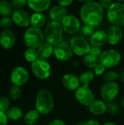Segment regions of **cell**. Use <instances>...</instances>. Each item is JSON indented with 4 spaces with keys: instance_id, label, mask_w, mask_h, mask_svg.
<instances>
[{
    "instance_id": "6da1fadb",
    "label": "cell",
    "mask_w": 124,
    "mask_h": 125,
    "mask_svg": "<svg viewBox=\"0 0 124 125\" xmlns=\"http://www.w3.org/2000/svg\"><path fill=\"white\" fill-rule=\"evenodd\" d=\"M80 15L84 24L96 27L103 21L105 10L97 1H87L81 7Z\"/></svg>"
},
{
    "instance_id": "7a4b0ae2",
    "label": "cell",
    "mask_w": 124,
    "mask_h": 125,
    "mask_svg": "<svg viewBox=\"0 0 124 125\" xmlns=\"http://www.w3.org/2000/svg\"><path fill=\"white\" fill-rule=\"evenodd\" d=\"M54 100L52 94L47 89H41L37 94L35 100L36 110L42 115L50 114L54 108Z\"/></svg>"
},
{
    "instance_id": "3957f363",
    "label": "cell",
    "mask_w": 124,
    "mask_h": 125,
    "mask_svg": "<svg viewBox=\"0 0 124 125\" xmlns=\"http://www.w3.org/2000/svg\"><path fill=\"white\" fill-rule=\"evenodd\" d=\"M45 34L41 29L29 27L24 33L23 41L25 45L30 48L37 49L45 42Z\"/></svg>"
},
{
    "instance_id": "277c9868",
    "label": "cell",
    "mask_w": 124,
    "mask_h": 125,
    "mask_svg": "<svg viewBox=\"0 0 124 125\" xmlns=\"http://www.w3.org/2000/svg\"><path fill=\"white\" fill-rule=\"evenodd\" d=\"M64 29L61 23L51 21L46 26L44 34L46 42L55 46L62 41Z\"/></svg>"
},
{
    "instance_id": "5b68a950",
    "label": "cell",
    "mask_w": 124,
    "mask_h": 125,
    "mask_svg": "<svg viewBox=\"0 0 124 125\" xmlns=\"http://www.w3.org/2000/svg\"><path fill=\"white\" fill-rule=\"evenodd\" d=\"M107 18L112 25L120 27L124 26V3L113 2L106 12Z\"/></svg>"
},
{
    "instance_id": "8992f818",
    "label": "cell",
    "mask_w": 124,
    "mask_h": 125,
    "mask_svg": "<svg viewBox=\"0 0 124 125\" xmlns=\"http://www.w3.org/2000/svg\"><path fill=\"white\" fill-rule=\"evenodd\" d=\"M31 69L34 76L41 80L48 78L51 75V66L47 59L38 58L31 63Z\"/></svg>"
},
{
    "instance_id": "52a82bcc",
    "label": "cell",
    "mask_w": 124,
    "mask_h": 125,
    "mask_svg": "<svg viewBox=\"0 0 124 125\" xmlns=\"http://www.w3.org/2000/svg\"><path fill=\"white\" fill-rule=\"evenodd\" d=\"M73 53L78 56H85L90 52L91 45L88 41L81 36H74L70 40L69 43Z\"/></svg>"
},
{
    "instance_id": "ba28073f",
    "label": "cell",
    "mask_w": 124,
    "mask_h": 125,
    "mask_svg": "<svg viewBox=\"0 0 124 125\" xmlns=\"http://www.w3.org/2000/svg\"><path fill=\"white\" fill-rule=\"evenodd\" d=\"M121 60V53L115 49H108L102 52L99 56V62L106 68L116 67Z\"/></svg>"
},
{
    "instance_id": "9c48e42d",
    "label": "cell",
    "mask_w": 124,
    "mask_h": 125,
    "mask_svg": "<svg viewBox=\"0 0 124 125\" xmlns=\"http://www.w3.org/2000/svg\"><path fill=\"white\" fill-rule=\"evenodd\" d=\"M119 93V86L116 82H105L101 87L100 94L105 103L114 101Z\"/></svg>"
},
{
    "instance_id": "30bf717a",
    "label": "cell",
    "mask_w": 124,
    "mask_h": 125,
    "mask_svg": "<svg viewBox=\"0 0 124 125\" xmlns=\"http://www.w3.org/2000/svg\"><path fill=\"white\" fill-rule=\"evenodd\" d=\"M61 23L64 31L69 34H75L79 32L82 27L80 20L74 15H67Z\"/></svg>"
},
{
    "instance_id": "8fae6325",
    "label": "cell",
    "mask_w": 124,
    "mask_h": 125,
    "mask_svg": "<svg viewBox=\"0 0 124 125\" xmlns=\"http://www.w3.org/2000/svg\"><path fill=\"white\" fill-rule=\"evenodd\" d=\"M73 54L70 45L64 41H61L54 46L53 55L59 61H68L72 57Z\"/></svg>"
},
{
    "instance_id": "7c38bea8",
    "label": "cell",
    "mask_w": 124,
    "mask_h": 125,
    "mask_svg": "<svg viewBox=\"0 0 124 125\" xmlns=\"http://www.w3.org/2000/svg\"><path fill=\"white\" fill-rule=\"evenodd\" d=\"M75 98L79 103L85 106H89L95 100L92 90L88 86H80L75 93Z\"/></svg>"
},
{
    "instance_id": "4fadbf2b",
    "label": "cell",
    "mask_w": 124,
    "mask_h": 125,
    "mask_svg": "<svg viewBox=\"0 0 124 125\" xmlns=\"http://www.w3.org/2000/svg\"><path fill=\"white\" fill-rule=\"evenodd\" d=\"M29 78V74L28 70L21 66L14 68L10 75V79L14 86H22L27 83Z\"/></svg>"
},
{
    "instance_id": "5bb4252c",
    "label": "cell",
    "mask_w": 124,
    "mask_h": 125,
    "mask_svg": "<svg viewBox=\"0 0 124 125\" xmlns=\"http://www.w3.org/2000/svg\"><path fill=\"white\" fill-rule=\"evenodd\" d=\"M11 18L13 23L20 27H26L30 24L31 16L27 11L23 9L15 10Z\"/></svg>"
},
{
    "instance_id": "9a60e30c",
    "label": "cell",
    "mask_w": 124,
    "mask_h": 125,
    "mask_svg": "<svg viewBox=\"0 0 124 125\" xmlns=\"http://www.w3.org/2000/svg\"><path fill=\"white\" fill-rule=\"evenodd\" d=\"M107 42L112 45L118 44L124 37V31L121 27L112 25L107 31Z\"/></svg>"
},
{
    "instance_id": "2e32d148",
    "label": "cell",
    "mask_w": 124,
    "mask_h": 125,
    "mask_svg": "<svg viewBox=\"0 0 124 125\" xmlns=\"http://www.w3.org/2000/svg\"><path fill=\"white\" fill-rule=\"evenodd\" d=\"M16 42L15 33L10 30H3L0 34V45L4 49L12 48Z\"/></svg>"
},
{
    "instance_id": "e0dca14e",
    "label": "cell",
    "mask_w": 124,
    "mask_h": 125,
    "mask_svg": "<svg viewBox=\"0 0 124 125\" xmlns=\"http://www.w3.org/2000/svg\"><path fill=\"white\" fill-rule=\"evenodd\" d=\"M62 84L64 87L69 91H76L81 85L77 76L72 73H67L62 77Z\"/></svg>"
},
{
    "instance_id": "ac0fdd59",
    "label": "cell",
    "mask_w": 124,
    "mask_h": 125,
    "mask_svg": "<svg viewBox=\"0 0 124 125\" xmlns=\"http://www.w3.org/2000/svg\"><path fill=\"white\" fill-rule=\"evenodd\" d=\"M67 15V9L58 4L53 6L49 12V17L52 21L58 23H61Z\"/></svg>"
},
{
    "instance_id": "d6986e66",
    "label": "cell",
    "mask_w": 124,
    "mask_h": 125,
    "mask_svg": "<svg viewBox=\"0 0 124 125\" xmlns=\"http://www.w3.org/2000/svg\"><path fill=\"white\" fill-rule=\"evenodd\" d=\"M107 42V32L104 30H97L90 37V43L91 46L101 48Z\"/></svg>"
},
{
    "instance_id": "ffe728a7",
    "label": "cell",
    "mask_w": 124,
    "mask_h": 125,
    "mask_svg": "<svg viewBox=\"0 0 124 125\" xmlns=\"http://www.w3.org/2000/svg\"><path fill=\"white\" fill-rule=\"evenodd\" d=\"M89 111L95 116H100L107 111V104L102 100H94L88 106Z\"/></svg>"
},
{
    "instance_id": "44dd1931",
    "label": "cell",
    "mask_w": 124,
    "mask_h": 125,
    "mask_svg": "<svg viewBox=\"0 0 124 125\" xmlns=\"http://www.w3.org/2000/svg\"><path fill=\"white\" fill-rule=\"evenodd\" d=\"M28 6L34 11V12H42L47 10L50 4L51 1L50 0H39V1H34L29 0L27 2Z\"/></svg>"
},
{
    "instance_id": "7402d4cb",
    "label": "cell",
    "mask_w": 124,
    "mask_h": 125,
    "mask_svg": "<svg viewBox=\"0 0 124 125\" xmlns=\"http://www.w3.org/2000/svg\"><path fill=\"white\" fill-rule=\"evenodd\" d=\"M46 22V16L43 12H34L31 15L30 24L32 27L41 29Z\"/></svg>"
},
{
    "instance_id": "603a6c76",
    "label": "cell",
    "mask_w": 124,
    "mask_h": 125,
    "mask_svg": "<svg viewBox=\"0 0 124 125\" xmlns=\"http://www.w3.org/2000/svg\"><path fill=\"white\" fill-rule=\"evenodd\" d=\"M53 49H54L53 45L48 42H44L37 50L38 56L39 58L47 59L53 54Z\"/></svg>"
},
{
    "instance_id": "cb8c5ba5",
    "label": "cell",
    "mask_w": 124,
    "mask_h": 125,
    "mask_svg": "<svg viewBox=\"0 0 124 125\" xmlns=\"http://www.w3.org/2000/svg\"><path fill=\"white\" fill-rule=\"evenodd\" d=\"M39 115L40 114L36 109L30 110L25 114L23 117L24 122L27 125H35L39 119Z\"/></svg>"
},
{
    "instance_id": "d4e9b609",
    "label": "cell",
    "mask_w": 124,
    "mask_h": 125,
    "mask_svg": "<svg viewBox=\"0 0 124 125\" xmlns=\"http://www.w3.org/2000/svg\"><path fill=\"white\" fill-rule=\"evenodd\" d=\"M23 111L21 108L17 106H12L10 107L8 111L6 112V115L8 119L12 121H18L23 117Z\"/></svg>"
},
{
    "instance_id": "484cf974",
    "label": "cell",
    "mask_w": 124,
    "mask_h": 125,
    "mask_svg": "<svg viewBox=\"0 0 124 125\" xmlns=\"http://www.w3.org/2000/svg\"><path fill=\"white\" fill-rule=\"evenodd\" d=\"M94 75H95L94 73L91 70H88L82 73L79 77L80 85L84 86H88L94 80V77H95Z\"/></svg>"
},
{
    "instance_id": "4316f807",
    "label": "cell",
    "mask_w": 124,
    "mask_h": 125,
    "mask_svg": "<svg viewBox=\"0 0 124 125\" xmlns=\"http://www.w3.org/2000/svg\"><path fill=\"white\" fill-rule=\"evenodd\" d=\"M13 12V7L11 2L6 0L0 1V15H2V17L10 16L12 15Z\"/></svg>"
},
{
    "instance_id": "83f0119b",
    "label": "cell",
    "mask_w": 124,
    "mask_h": 125,
    "mask_svg": "<svg viewBox=\"0 0 124 125\" xmlns=\"http://www.w3.org/2000/svg\"><path fill=\"white\" fill-rule=\"evenodd\" d=\"M83 62L86 67L88 68H95L96 66L99 63V58L95 56L92 54L88 53V55L85 56L83 59Z\"/></svg>"
},
{
    "instance_id": "f1b7e54d",
    "label": "cell",
    "mask_w": 124,
    "mask_h": 125,
    "mask_svg": "<svg viewBox=\"0 0 124 125\" xmlns=\"http://www.w3.org/2000/svg\"><path fill=\"white\" fill-rule=\"evenodd\" d=\"M24 58L28 62H34L39 58L37 50L34 48H27L24 51Z\"/></svg>"
},
{
    "instance_id": "f546056e",
    "label": "cell",
    "mask_w": 124,
    "mask_h": 125,
    "mask_svg": "<svg viewBox=\"0 0 124 125\" xmlns=\"http://www.w3.org/2000/svg\"><path fill=\"white\" fill-rule=\"evenodd\" d=\"M94 28L95 27H94L92 26L84 24L81 27V29L80 30V36L84 37V38H86V37H91L93 35V34L95 32Z\"/></svg>"
},
{
    "instance_id": "4dcf8cb0",
    "label": "cell",
    "mask_w": 124,
    "mask_h": 125,
    "mask_svg": "<svg viewBox=\"0 0 124 125\" xmlns=\"http://www.w3.org/2000/svg\"><path fill=\"white\" fill-rule=\"evenodd\" d=\"M107 111L110 115H113V116L117 115L120 111V106L115 101L110 102L107 104Z\"/></svg>"
},
{
    "instance_id": "1f68e13d",
    "label": "cell",
    "mask_w": 124,
    "mask_h": 125,
    "mask_svg": "<svg viewBox=\"0 0 124 125\" xmlns=\"http://www.w3.org/2000/svg\"><path fill=\"white\" fill-rule=\"evenodd\" d=\"M21 93H22V91H21L20 87L13 85L9 91V96L12 100H17L20 97Z\"/></svg>"
},
{
    "instance_id": "d6a6232c",
    "label": "cell",
    "mask_w": 124,
    "mask_h": 125,
    "mask_svg": "<svg viewBox=\"0 0 124 125\" xmlns=\"http://www.w3.org/2000/svg\"><path fill=\"white\" fill-rule=\"evenodd\" d=\"M13 21L12 18L10 16H6V17H1L0 18V27L3 30H7L10 29L12 24Z\"/></svg>"
},
{
    "instance_id": "836d02e7",
    "label": "cell",
    "mask_w": 124,
    "mask_h": 125,
    "mask_svg": "<svg viewBox=\"0 0 124 125\" xmlns=\"http://www.w3.org/2000/svg\"><path fill=\"white\" fill-rule=\"evenodd\" d=\"M119 76L120 75L116 72L110 70L105 73V75H103V78L106 82H115Z\"/></svg>"
},
{
    "instance_id": "e575fe53",
    "label": "cell",
    "mask_w": 124,
    "mask_h": 125,
    "mask_svg": "<svg viewBox=\"0 0 124 125\" xmlns=\"http://www.w3.org/2000/svg\"><path fill=\"white\" fill-rule=\"evenodd\" d=\"M10 108V102L7 97H2L0 98V111L6 113Z\"/></svg>"
},
{
    "instance_id": "d590c367",
    "label": "cell",
    "mask_w": 124,
    "mask_h": 125,
    "mask_svg": "<svg viewBox=\"0 0 124 125\" xmlns=\"http://www.w3.org/2000/svg\"><path fill=\"white\" fill-rule=\"evenodd\" d=\"M12 7L15 8V10H19V9H22V7H23L28 2V1L26 0H12L10 1Z\"/></svg>"
},
{
    "instance_id": "8d00e7d4",
    "label": "cell",
    "mask_w": 124,
    "mask_h": 125,
    "mask_svg": "<svg viewBox=\"0 0 124 125\" xmlns=\"http://www.w3.org/2000/svg\"><path fill=\"white\" fill-rule=\"evenodd\" d=\"M105 71H106V67L102 64H101L100 62L96 66V67L94 68V73L96 75H98V76H100V75H104L105 73Z\"/></svg>"
},
{
    "instance_id": "74e56055",
    "label": "cell",
    "mask_w": 124,
    "mask_h": 125,
    "mask_svg": "<svg viewBox=\"0 0 124 125\" xmlns=\"http://www.w3.org/2000/svg\"><path fill=\"white\" fill-rule=\"evenodd\" d=\"M113 2L114 1H113L112 0H100L98 1V3L99 4V5L102 7V8L104 10H107L110 7V6L113 4Z\"/></svg>"
},
{
    "instance_id": "f35d334b",
    "label": "cell",
    "mask_w": 124,
    "mask_h": 125,
    "mask_svg": "<svg viewBox=\"0 0 124 125\" xmlns=\"http://www.w3.org/2000/svg\"><path fill=\"white\" fill-rule=\"evenodd\" d=\"M102 52H103V51H102V50L101 48H99V47H96V46H91V49H90L89 53L99 58V56L102 55Z\"/></svg>"
},
{
    "instance_id": "ab89813d",
    "label": "cell",
    "mask_w": 124,
    "mask_h": 125,
    "mask_svg": "<svg viewBox=\"0 0 124 125\" xmlns=\"http://www.w3.org/2000/svg\"><path fill=\"white\" fill-rule=\"evenodd\" d=\"M8 122V118L6 115V113H4L0 111V125H7Z\"/></svg>"
},
{
    "instance_id": "60d3db41",
    "label": "cell",
    "mask_w": 124,
    "mask_h": 125,
    "mask_svg": "<svg viewBox=\"0 0 124 125\" xmlns=\"http://www.w3.org/2000/svg\"><path fill=\"white\" fill-rule=\"evenodd\" d=\"M48 125H67V124L65 123V122H64L61 119H56L50 121Z\"/></svg>"
},
{
    "instance_id": "b9f144b4",
    "label": "cell",
    "mask_w": 124,
    "mask_h": 125,
    "mask_svg": "<svg viewBox=\"0 0 124 125\" xmlns=\"http://www.w3.org/2000/svg\"><path fill=\"white\" fill-rule=\"evenodd\" d=\"M72 1H69V0H62V1H58V5L64 7H67L69 5H71L72 4Z\"/></svg>"
},
{
    "instance_id": "7bdbcfd3",
    "label": "cell",
    "mask_w": 124,
    "mask_h": 125,
    "mask_svg": "<svg viewBox=\"0 0 124 125\" xmlns=\"http://www.w3.org/2000/svg\"><path fill=\"white\" fill-rule=\"evenodd\" d=\"M87 124H88V125H102L98 120L94 119H90L88 122H87Z\"/></svg>"
},
{
    "instance_id": "ee69618b",
    "label": "cell",
    "mask_w": 124,
    "mask_h": 125,
    "mask_svg": "<svg viewBox=\"0 0 124 125\" xmlns=\"http://www.w3.org/2000/svg\"><path fill=\"white\" fill-rule=\"evenodd\" d=\"M120 78H121V81L124 83V70L121 73V75H120Z\"/></svg>"
},
{
    "instance_id": "f6af8a7d",
    "label": "cell",
    "mask_w": 124,
    "mask_h": 125,
    "mask_svg": "<svg viewBox=\"0 0 124 125\" xmlns=\"http://www.w3.org/2000/svg\"><path fill=\"white\" fill-rule=\"evenodd\" d=\"M103 125H118L117 124H115V122H107L105 124H104Z\"/></svg>"
},
{
    "instance_id": "bcb514c9",
    "label": "cell",
    "mask_w": 124,
    "mask_h": 125,
    "mask_svg": "<svg viewBox=\"0 0 124 125\" xmlns=\"http://www.w3.org/2000/svg\"><path fill=\"white\" fill-rule=\"evenodd\" d=\"M76 125H88V124L86 122H79L78 124H77Z\"/></svg>"
},
{
    "instance_id": "7dc6e473",
    "label": "cell",
    "mask_w": 124,
    "mask_h": 125,
    "mask_svg": "<svg viewBox=\"0 0 124 125\" xmlns=\"http://www.w3.org/2000/svg\"><path fill=\"white\" fill-rule=\"evenodd\" d=\"M121 105H122V107L124 108V98H122L121 100Z\"/></svg>"
}]
</instances>
